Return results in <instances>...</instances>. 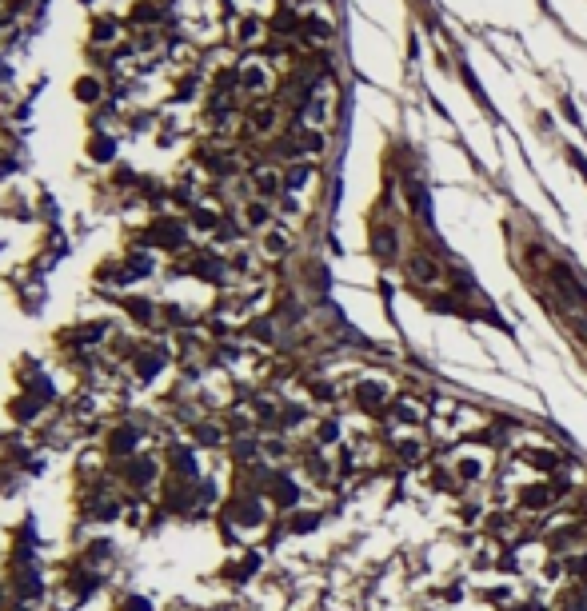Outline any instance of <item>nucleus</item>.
Listing matches in <instances>:
<instances>
[{
  "instance_id": "2eb2a0df",
  "label": "nucleus",
  "mask_w": 587,
  "mask_h": 611,
  "mask_svg": "<svg viewBox=\"0 0 587 611\" xmlns=\"http://www.w3.org/2000/svg\"><path fill=\"white\" fill-rule=\"evenodd\" d=\"M200 160H204L208 172H216V176H236L240 172V156L236 152H228V148H224V152H204Z\"/></svg>"
},
{
  "instance_id": "1a4fd4ad",
  "label": "nucleus",
  "mask_w": 587,
  "mask_h": 611,
  "mask_svg": "<svg viewBox=\"0 0 587 611\" xmlns=\"http://www.w3.org/2000/svg\"><path fill=\"white\" fill-rule=\"evenodd\" d=\"M88 44H92V49H112V44H120V20L96 17L92 28H88Z\"/></svg>"
},
{
  "instance_id": "7c9ffc66",
  "label": "nucleus",
  "mask_w": 587,
  "mask_h": 611,
  "mask_svg": "<svg viewBox=\"0 0 587 611\" xmlns=\"http://www.w3.org/2000/svg\"><path fill=\"white\" fill-rule=\"evenodd\" d=\"M396 451L404 455V460H420V455H424V444H415V440H404V444H396Z\"/></svg>"
},
{
  "instance_id": "4be33fe9",
  "label": "nucleus",
  "mask_w": 587,
  "mask_h": 611,
  "mask_svg": "<svg viewBox=\"0 0 587 611\" xmlns=\"http://www.w3.org/2000/svg\"><path fill=\"white\" fill-rule=\"evenodd\" d=\"M256 567H260V555H244V560L228 563V571H224V576H228V579H252Z\"/></svg>"
},
{
  "instance_id": "e433bc0d",
  "label": "nucleus",
  "mask_w": 587,
  "mask_h": 611,
  "mask_svg": "<svg viewBox=\"0 0 587 611\" xmlns=\"http://www.w3.org/2000/svg\"><path fill=\"white\" fill-rule=\"evenodd\" d=\"M499 567H504V571H520V563H515V555H504V560H499Z\"/></svg>"
},
{
  "instance_id": "6ab92c4d",
  "label": "nucleus",
  "mask_w": 587,
  "mask_h": 611,
  "mask_svg": "<svg viewBox=\"0 0 587 611\" xmlns=\"http://www.w3.org/2000/svg\"><path fill=\"white\" fill-rule=\"evenodd\" d=\"M112 152H116V140H112L108 132H92V140H88V156L96 164H108Z\"/></svg>"
},
{
  "instance_id": "cd10ccee",
  "label": "nucleus",
  "mask_w": 587,
  "mask_h": 611,
  "mask_svg": "<svg viewBox=\"0 0 587 611\" xmlns=\"http://www.w3.org/2000/svg\"><path fill=\"white\" fill-rule=\"evenodd\" d=\"M116 611H152V599H144V595H128L116 603Z\"/></svg>"
},
{
  "instance_id": "9d476101",
  "label": "nucleus",
  "mask_w": 587,
  "mask_h": 611,
  "mask_svg": "<svg viewBox=\"0 0 587 611\" xmlns=\"http://www.w3.org/2000/svg\"><path fill=\"white\" fill-rule=\"evenodd\" d=\"M252 192H256V200H276V196L284 192V176H280V172H276V168H260V172H256L252 176Z\"/></svg>"
},
{
  "instance_id": "7ed1b4c3",
  "label": "nucleus",
  "mask_w": 587,
  "mask_h": 611,
  "mask_svg": "<svg viewBox=\"0 0 587 611\" xmlns=\"http://www.w3.org/2000/svg\"><path fill=\"white\" fill-rule=\"evenodd\" d=\"M148 240L156 248H164V252H180L184 248V224L176 216H156L152 228H148Z\"/></svg>"
},
{
  "instance_id": "c85d7f7f",
  "label": "nucleus",
  "mask_w": 587,
  "mask_h": 611,
  "mask_svg": "<svg viewBox=\"0 0 587 611\" xmlns=\"http://www.w3.org/2000/svg\"><path fill=\"white\" fill-rule=\"evenodd\" d=\"M72 592H76V595L96 592V576H88V571H76V576H72Z\"/></svg>"
},
{
  "instance_id": "a878e982",
  "label": "nucleus",
  "mask_w": 587,
  "mask_h": 611,
  "mask_svg": "<svg viewBox=\"0 0 587 611\" xmlns=\"http://www.w3.org/2000/svg\"><path fill=\"white\" fill-rule=\"evenodd\" d=\"M16 587H20V595H28V599H36V595H40V579H36V571H20V579H16Z\"/></svg>"
},
{
  "instance_id": "20e7f679",
  "label": "nucleus",
  "mask_w": 587,
  "mask_h": 611,
  "mask_svg": "<svg viewBox=\"0 0 587 611\" xmlns=\"http://www.w3.org/2000/svg\"><path fill=\"white\" fill-rule=\"evenodd\" d=\"M120 476H124V483H132V487H148V483L160 476V464L152 455H132V460H124Z\"/></svg>"
},
{
  "instance_id": "473e14b6",
  "label": "nucleus",
  "mask_w": 587,
  "mask_h": 611,
  "mask_svg": "<svg viewBox=\"0 0 587 611\" xmlns=\"http://www.w3.org/2000/svg\"><path fill=\"white\" fill-rule=\"evenodd\" d=\"M531 464L540 467V471H556V455L552 451H531Z\"/></svg>"
},
{
  "instance_id": "0eeeda50",
  "label": "nucleus",
  "mask_w": 587,
  "mask_h": 611,
  "mask_svg": "<svg viewBox=\"0 0 587 611\" xmlns=\"http://www.w3.org/2000/svg\"><path fill=\"white\" fill-rule=\"evenodd\" d=\"M520 508L524 512H543L547 503H556V487L552 483H527V487H520Z\"/></svg>"
},
{
  "instance_id": "a211bd4d",
  "label": "nucleus",
  "mask_w": 587,
  "mask_h": 611,
  "mask_svg": "<svg viewBox=\"0 0 587 611\" xmlns=\"http://www.w3.org/2000/svg\"><path fill=\"white\" fill-rule=\"evenodd\" d=\"M72 92H76L80 104H100V100H104V81H100V76H80Z\"/></svg>"
},
{
  "instance_id": "2f4dec72",
  "label": "nucleus",
  "mask_w": 587,
  "mask_h": 611,
  "mask_svg": "<svg viewBox=\"0 0 587 611\" xmlns=\"http://www.w3.org/2000/svg\"><path fill=\"white\" fill-rule=\"evenodd\" d=\"M479 471H483V464H479V460H463V464H460V480L472 483V480H479Z\"/></svg>"
},
{
  "instance_id": "9b49d317",
  "label": "nucleus",
  "mask_w": 587,
  "mask_h": 611,
  "mask_svg": "<svg viewBox=\"0 0 587 611\" xmlns=\"http://www.w3.org/2000/svg\"><path fill=\"white\" fill-rule=\"evenodd\" d=\"M268 496H272V503H280V508H296V503H300V487L292 483V476L276 471L272 483H268Z\"/></svg>"
},
{
  "instance_id": "f704fd0d",
  "label": "nucleus",
  "mask_w": 587,
  "mask_h": 611,
  "mask_svg": "<svg viewBox=\"0 0 587 611\" xmlns=\"http://www.w3.org/2000/svg\"><path fill=\"white\" fill-rule=\"evenodd\" d=\"M280 424H284V428H296V424H304V408H288L284 416H280Z\"/></svg>"
},
{
  "instance_id": "6e6552de",
  "label": "nucleus",
  "mask_w": 587,
  "mask_h": 611,
  "mask_svg": "<svg viewBox=\"0 0 587 611\" xmlns=\"http://www.w3.org/2000/svg\"><path fill=\"white\" fill-rule=\"evenodd\" d=\"M228 519H236L240 528H260L264 524V503L260 499H236V503H228Z\"/></svg>"
},
{
  "instance_id": "f257e3e1",
  "label": "nucleus",
  "mask_w": 587,
  "mask_h": 611,
  "mask_svg": "<svg viewBox=\"0 0 587 611\" xmlns=\"http://www.w3.org/2000/svg\"><path fill=\"white\" fill-rule=\"evenodd\" d=\"M192 44H208L220 36V0H176Z\"/></svg>"
},
{
  "instance_id": "f03ea898",
  "label": "nucleus",
  "mask_w": 587,
  "mask_h": 611,
  "mask_svg": "<svg viewBox=\"0 0 587 611\" xmlns=\"http://www.w3.org/2000/svg\"><path fill=\"white\" fill-rule=\"evenodd\" d=\"M236 84H240L244 97L264 100L272 88H276V68H272L268 60H260V56H248V60L236 65Z\"/></svg>"
},
{
  "instance_id": "b1692460",
  "label": "nucleus",
  "mask_w": 587,
  "mask_h": 611,
  "mask_svg": "<svg viewBox=\"0 0 587 611\" xmlns=\"http://www.w3.org/2000/svg\"><path fill=\"white\" fill-rule=\"evenodd\" d=\"M192 435H196L200 444H208V448L224 440V432H220V428H212V424H196V428H192Z\"/></svg>"
},
{
  "instance_id": "412c9836",
  "label": "nucleus",
  "mask_w": 587,
  "mask_h": 611,
  "mask_svg": "<svg viewBox=\"0 0 587 611\" xmlns=\"http://www.w3.org/2000/svg\"><path fill=\"white\" fill-rule=\"evenodd\" d=\"M156 20H160V4L156 0H136V4H132V24L148 28V24H156Z\"/></svg>"
},
{
  "instance_id": "c9c22d12",
  "label": "nucleus",
  "mask_w": 587,
  "mask_h": 611,
  "mask_svg": "<svg viewBox=\"0 0 587 611\" xmlns=\"http://www.w3.org/2000/svg\"><path fill=\"white\" fill-rule=\"evenodd\" d=\"M488 595V603H508V587H492V592H483Z\"/></svg>"
},
{
  "instance_id": "393cba45",
  "label": "nucleus",
  "mask_w": 587,
  "mask_h": 611,
  "mask_svg": "<svg viewBox=\"0 0 587 611\" xmlns=\"http://www.w3.org/2000/svg\"><path fill=\"white\" fill-rule=\"evenodd\" d=\"M392 416H396L399 424H420V419H424V412H420L415 403H396V408H392Z\"/></svg>"
},
{
  "instance_id": "72a5a7b5",
  "label": "nucleus",
  "mask_w": 587,
  "mask_h": 611,
  "mask_svg": "<svg viewBox=\"0 0 587 611\" xmlns=\"http://www.w3.org/2000/svg\"><path fill=\"white\" fill-rule=\"evenodd\" d=\"M316 524H320L316 515H292V524H288V528H292V531H312Z\"/></svg>"
},
{
  "instance_id": "dca6fc26",
  "label": "nucleus",
  "mask_w": 587,
  "mask_h": 611,
  "mask_svg": "<svg viewBox=\"0 0 587 611\" xmlns=\"http://www.w3.org/2000/svg\"><path fill=\"white\" fill-rule=\"evenodd\" d=\"M288 244H292V236H288L284 228H276V224H272L268 232H264V240H260V252H264L268 260H280V256L288 252Z\"/></svg>"
},
{
  "instance_id": "ddd939ff",
  "label": "nucleus",
  "mask_w": 587,
  "mask_h": 611,
  "mask_svg": "<svg viewBox=\"0 0 587 611\" xmlns=\"http://www.w3.org/2000/svg\"><path fill=\"white\" fill-rule=\"evenodd\" d=\"M356 403H360L364 412H380L383 403H388V387L376 384V380H360V384H356Z\"/></svg>"
},
{
  "instance_id": "4c0bfd02",
  "label": "nucleus",
  "mask_w": 587,
  "mask_h": 611,
  "mask_svg": "<svg viewBox=\"0 0 587 611\" xmlns=\"http://www.w3.org/2000/svg\"><path fill=\"white\" fill-rule=\"evenodd\" d=\"M80 4H96V0H80Z\"/></svg>"
},
{
  "instance_id": "4468645a",
  "label": "nucleus",
  "mask_w": 587,
  "mask_h": 611,
  "mask_svg": "<svg viewBox=\"0 0 587 611\" xmlns=\"http://www.w3.org/2000/svg\"><path fill=\"white\" fill-rule=\"evenodd\" d=\"M108 451L112 455H124V460H132L136 455V428H112L108 432Z\"/></svg>"
},
{
  "instance_id": "5701e85b",
  "label": "nucleus",
  "mask_w": 587,
  "mask_h": 611,
  "mask_svg": "<svg viewBox=\"0 0 587 611\" xmlns=\"http://www.w3.org/2000/svg\"><path fill=\"white\" fill-rule=\"evenodd\" d=\"M13 416L24 419V424H32V419L40 416V400L36 396H24V400H13Z\"/></svg>"
},
{
  "instance_id": "bb28decb",
  "label": "nucleus",
  "mask_w": 587,
  "mask_h": 611,
  "mask_svg": "<svg viewBox=\"0 0 587 611\" xmlns=\"http://www.w3.org/2000/svg\"><path fill=\"white\" fill-rule=\"evenodd\" d=\"M412 276H424V280H431V284H436V280H440V268H436L431 260L415 256V260H412Z\"/></svg>"
},
{
  "instance_id": "39448f33",
  "label": "nucleus",
  "mask_w": 587,
  "mask_h": 611,
  "mask_svg": "<svg viewBox=\"0 0 587 611\" xmlns=\"http://www.w3.org/2000/svg\"><path fill=\"white\" fill-rule=\"evenodd\" d=\"M264 36H268V24H264V17H240L236 24H232V40H236L240 49H256Z\"/></svg>"
},
{
  "instance_id": "423d86ee",
  "label": "nucleus",
  "mask_w": 587,
  "mask_h": 611,
  "mask_svg": "<svg viewBox=\"0 0 587 611\" xmlns=\"http://www.w3.org/2000/svg\"><path fill=\"white\" fill-rule=\"evenodd\" d=\"M240 224L252 228V232H268L272 228V204L268 200H244V208H240Z\"/></svg>"
},
{
  "instance_id": "f8f14e48",
  "label": "nucleus",
  "mask_w": 587,
  "mask_h": 611,
  "mask_svg": "<svg viewBox=\"0 0 587 611\" xmlns=\"http://www.w3.org/2000/svg\"><path fill=\"white\" fill-rule=\"evenodd\" d=\"M276 120H280V112H276V104H256L252 112H248V132H256V136H272L276 132Z\"/></svg>"
},
{
  "instance_id": "aec40b11",
  "label": "nucleus",
  "mask_w": 587,
  "mask_h": 611,
  "mask_svg": "<svg viewBox=\"0 0 587 611\" xmlns=\"http://www.w3.org/2000/svg\"><path fill=\"white\" fill-rule=\"evenodd\" d=\"M128 312H132V320L144 324V328H156L160 324V308L148 304V300H128Z\"/></svg>"
},
{
  "instance_id": "f3484780",
  "label": "nucleus",
  "mask_w": 587,
  "mask_h": 611,
  "mask_svg": "<svg viewBox=\"0 0 587 611\" xmlns=\"http://www.w3.org/2000/svg\"><path fill=\"white\" fill-rule=\"evenodd\" d=\"M164 348H144L140 355H136V360H132V368H136V376H140V380H152V376H156L160 371V364H164Z\"/></svg>"
},
{
  "instance_id": "c756f323",
  "label": "nucleus",
  "mask_w": 587,
  "mask_h": 611,
  "mask_svg": "<svg viewBox=\"0 0 587 611\" xmlns=\"http://www.w3.org/2000/svg\"><path fill=\"white\" fill-rule=\"evenodd\" d=\"M316 435H320V444H336V440H340V424H332V419H324Z\"/></svg>"
}]
</instances>
